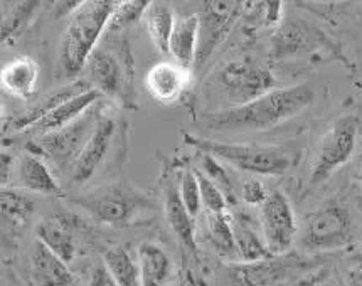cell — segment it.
Returning <instances> with one entry per match:
<instances>
[{"instance_id":"17","label":"cell","mask_w":362,"mask_h":286,"mask_svg":"<svg viewBox=\"0 0 362 286\" xmlns=\"http://www.w3.org/2000/svg\"><path fill=\"white\" fill-rule=\"evenodd\" d=\"M191 81V69H185L177 63H157L150 68L145 76V86L148 93L158 103H174L187 90Z\"/></svg>"},{"instance_id":"33","label":"cell","mask_w":362,"mask_h":286,"mask_svg":"<svg viewBox=\"0 0 362 286\" xmlns=\"http://www.w3.org/2000/svg\"><path fill=\"white\" fill-rule=\"evenodd\" d=\"M196 175L197 180H199L202 208L206 209V213H226L228 199L218 184L199 170H196Z\"/></svg>"},{"instance_id":"18","label":"cell","mask_w":362,"mask_h":286,"mask_svg":"<svg viewBox=\"0 0 362 286\" xmlns=\"http://www.w3.org/2000/svg\"><path fill=\"white\" fill-rule=\"evenodd\" d=\"M2 236L4 243L16 246L33 218L36 202L19 189L2 187Z\"/></svg>"},{"instance_id":"2","label":"cell","mask_w":362,"mask_h":286,"mask_svg":"<svg viewBox=\"0 0 362 286\" xmlns=\"http://www.w3.org/2000/svg\"><path fill=\"white\" fill-rule=\"evenodd\" d=\"M83 79L103 98L125 109H136L135 63L125 37H108L98 44L83 69Z\"/></svg>"},{"instance_id":"5","label":"cell","mask_w":362,"mask_h":286,"mask_svg":"<svg viewBox=\"0 0 362 286\" xmlns=\"http://www.w3.org/2000/svg\"><path fill=\"white\" fill-rule=\"evenodd\" d=\"M185 143L219 162L255 175H284L297 164V153L281 145L228 143L201 136L184 135Z\"/></svg>"},{"instance_id":"20","label":"cell","mask_w":362,"mask_h":286,"mask_svg":"<svg viewBox=\"0 0 362 286\" xmlns=\"http://www.w3.org/2000/svg\"><path fill=\"white\" fill-rule=\"evenodd\" d=\"M163 213L165 219L174 232L182 249L189 251L192 256H199V248H197L196 239V226H194V218L185 209L182 199H180L179 187L167 186L163 192Z\"/></svg>"},{"instance_id":"36","label":"cell","mask_w":362,"mask_h":286,"mask_svg":"<svg viewBox=\"0 0 362 286\" xmlns=\"http://www.w3.org/2000/svg\"><path fill=\"white\" fill-rule=\"evenodd\" d=\"M344 283L346 286H362V254L349 263L344 273Z\"/></svg>"},{"instance_id":"38","label":"cell","mask_w":362,"mask_h":286,"mask_svg":"<svg viewBox=\"0 0 362 286\" xmlns=\"http://www.w3.org/2000/svg\"><path fill=\"white\" fill-rule=\"evenodd\" d=\"M11 165H12V157H8L6 152L2 153V186L6 187L7 184V172L11 170Z\"/></svg>"},{"instance_id":"28","label":"cell","mask_w":362,"mask_h":286,"mask_svg":"<svg viewBox=\"0 0 362 286\" xmlns=\"http://www.w3.org/2000/svg\"><path fill=\"white\" fill-rule=\"evenodd\" d=\"M144 22L156 49L160 51L162 54H169L172 30L175 25L174 11L167 7L165 4L150 2Z\"/></svg>"},{"instance_id":"31","label":"cell","mask_w":362,"mask_h":286,"mask_svg":"<svg viewBox=\"0 0 362 286\" xmlns=\"http://www.w3.org/2000/svg\"><path fill=\"white\" fill-rule=\"evenodd\" d=\"M148 6L150 2H147V0H125V2H118L117 8H115L112 17H110L107 32L120 34L122 30L140 22L145 17Z\"/></svg>"},{"instance_id":"22","label":"cell","mask_w":362,"mask_h":286,"mask_svg":"<svg viewBox=\"0 0 362 286\" xmlns=\"http://www.w3.org/2000/svg\"><path fill=\"white\" fill-rule=\"evenodd\" d=\"M199 14L182 16L175 19L174 30H172L169 54L174 63L191 69L196 66L197 46H199Z\"/></svg>"},{"instance_id":"13","label":"cell","mask_w":362,"mask_h":286,"mask_svg":"<svg viewBox=\"0 0 362 286\" xmlns=\"http://www.w3.org/2000/svg\"><path fill=\"white\" fill-rule=\"evenodd\" d=\"M118 130H120V126L115 118L101 114L98 125H96L85 150L81 152L71 172L73 182L85 184L95 177L96 172L105 165L113 150V142L118 138Z\"/></svg>"},{"instance_id":"4","label":"cell","mask_w":362,"mask_h":286,"mask_svg":"<svg viewBox=\"0 0 362 286\" xmlns=\"http://www.w3.org/2000/svg\"><path fill=\"white\" fill-rule=\"evenodd\" d=\"M322 268L319 256L290 251L258 263L228 265V281L231 286H310Z\"/></svg>"},{"instance_id":"30","label":"cell","mask_w":362,"mask_h":286,"mask_svg":"<svg viewBox=\"0 0 362 286\" xmlns=\"http://www.w3.org/2000/svg\"><path fill=\"white\" fill-rule=\"evenodd\" d=\"M11 8H2V29L0 37L2 42H14L21 37L25 28L33 22L39 12L41 2H12L8 4Z\"/></svg>"},{"instance_id":"19","label":"cell","mask_w":362,"mask_h":286,"mask_svg":"<svg viewBox=\"0 0 362 286\" xmlns=\"http://www.w3.org/2000/svg\"><path fill=\"white\" fill-rule=\"evenodd\" d=\"M41 66L29 56H19L4 64L0 81L7 95L17 100L28 101L36 95Z\"/></svg>"},{"instance_id":"12","label":"cell","mask_w":362,"mask_h":286,"mask_svg":"<svg viewBox=\"0 0 362 286\" xmlns=\"http://www.w3.org/2000/svg\"><path fill=\"white\" fill-rule=\"evenodd\" d=\"M246 2L233 0H213L202 4L199 14V46H197L196 66H204L216 49L226 41L233 25L245 12Z\"/></svg>"},{"instance_id":"39","label":"cell","mask_w":362,"mask_h":286,"mask_svg":"<svg viewBox=\"0 0 362 286\" xmlns=\"http://www.w3.org/2000/svg\"><path fill=\"white\" fill-rule=\"evenodd\" d=\"M357 180L362 184V167L359 169V172H357Z\"/></svg>"},{"instance_id":"6","label":"cell","mask_w":362,"mask_h":286,"mask_svg":"<svg viewBox=\"0 0 362 286\" xmlns=\"http://www.w3.org/2000/svg\"><path fill=\"white\" fill-rule=\"evenodd\" d=\"M69 201L78 208L85 209L95 221L115 229L132 226L140 215L156 209V202L148 193L127 182H115L91 189Z\"/></svg>"},{"instance_id":"15","label":"cell","mask_w":362,"mask_h":286,"mask_svg":"<svg viewBox=\"0 0 362 286\" xmlns=\"http://www.w3.org/2000/svg\"><path fill=\"white\" fill-rule=\"evenodd\" d=\"M36 234L39 243L46 246L68 265L76 256V218L74 215H46L39 221Z\"/></svg>"},{"instance_id":"35","label":"cell","mask_w":362,"mask_h":286,"mask_svg":"<svg viewBox=\"0 0 362 286\" xmlns=\"http://www.w3.org/2000/svg\"><path fill=\"white\" fill-rule=\"evenodd\" d=\"M90 286H118V283L108 271V268L105 266V263H98L91 270Z\"/></svg>"},{"instance_id":"21","label":"cell","mask_w":362,"mask_h":286,"mask_svg":"<svg viewBox=\"0 0 362 286\" xmlns=\"http://www.w3.org/2000/svg\"><path fill=\"white\" fill-rule=\"evenodd\" d=\"M30 273L37 286H74V276L68 263L37 241L30 256Z\"/></svg>"},{"instance_id":"37","label":"cell","mask_w":362,"mask_h":286,"mask_svg":"<svg viewBox=\"0 0 362 286\" xmlns=\"http://www.w3.org/2000/svg\"><path fill=\"white\" fill-rule=\"evenodd\" d=\"M175 286H202V285L191 270H185L182 275H180V278Z\"/></svg>"},{"instance_id":"26","label":"cell","mask_w":362,"mask_h":286,"mask_svg":"<svg viewBox=\"0 0 362 286\" xmlns=\"http://www.w3.org/2000/svg\"><path fill=\"white\" fill-rule=\"evenodd\" d=\"M207 243L228 265L240 263L233 219L226 213H207Z\"/></svg>"},{"instance_id":"29","label":"cell","mask_w":362,"mask_h":286,"mask_svg":"<svg viewBox=\"0 0 362 286\" xmlns=\"http://www.w3.org/2000/svg\"><path fill=\"white\" fill-rule=\"evenodd\" d=\"M105 266L112 273L118 286H144L139 259L132 256L130 251L122 244H113L105 251Z\"/></svg>"},{"instance_id":"27","label":"cell","mask_w":362,"mask_h":286,"mask_svg":"<svg viewBox=\"0 0 362 286\" xmlns=\"http://www.w3.org/2000/svg\"><path fill=\"white\" fill-rule=\"evenodd\" d=\"M139 265L144 286H165L174 270L167 251L148 241L139 246Z\"/></svg>"},{"instance_id":"7","label":"cell","mask_w":362,"mask_h":286,"mask_svg":"<svg viewBox=\"0 0 362 286\" xmlns=\"http://www.w3.org/2000/svg\"><path fill=\"white\" fill-rule=\"evenodd\" d=\"M300 249L310 256L332 253L354 243V222L341 202H327L303 221L298 231Z\"/></svg>"},{"instance_id":"1","label":"cell","mask_w":362,"mask_h":286,"mask_svg":"<svg viewBox=\"0 0 362 286\" xmlns=\"http://www.w3.org/2000/svg\"><path fill=\"white\" fill-rule=\"evenodd\" d=\"M315 93L308 85L276 88L262 98L236 108L202 113L199 125L213 131H262L291 120L312 105Z\"/></svg>"},{"instance_id":"34","label":"cell","mask_w":362,"mask_h":286,"mask_svg":"<svg viewBox=\"0 0 362 286\" xmlns=\"http://www.w3.org/2000/svg\"><path fill=\"white\" fill-rule=\"evenodd\" d=\"M268 196H270V192L267 191L262 180L258 179L246 180L241 186V199L248 205H258V208H262L263 202L268 199Z\"/></svg>"},{"instance_id":"16","label":"cell","mask_w":362,"mask_h":286,"mask_svg":"<svg viewBox=\"0 0 362 286\" xmlns=\"http://www.w3.org/2000/svg\"><path fill=\"white\" fill-rule=\"evenodd\" d=\"M324 39V34L298 19H286L275 30L272 42V54L276 59L302 56L313 51Z\"/></svg>"},{"instance_id":"32","label":"cell","mask_w":362,"mask_h":286,"mask_svg":"<svg viewBox=\"0 0 362 286\" xmlns=\"http://www.w3.org/2000/svg\"><path fill=\"white\" fill-rule=\"evenodd\" d=\"M179 193L182 199L185 209L194 219L197 218L202 209V197H201V187L199 180H197L196 170L185 169L180 175L179 180Z\"/></svg>"},{"instance_id":"24","label":"cell","mask_w":362,"mask_h":286,"mask_svg":"<svg viewBox=\"0 0 362 286\" xmlns=\"http://www.w3.org/2000/svg\"><path fill=\"white\" fill-rule=\"evenodd\" d=\"M101 98H103V96H101L98 91L88 90L85 93L74 96V98L66 101V103L61 105V107H57L54 112H51L46 118H42V120L36 123V125H34L29 131L37 136V135H44V133H49V131L63 129V126L69 125V123H73L74 120H78L81 114H85L88 109L95 107L96 103H100Z\"/></svg>"},{"instance_id":"3","label":"cell","mask_w":362,"mask_h":286,"mask_svg":"<svg viewBox=\"0 0 362 286\" xmlns=\"http://www.w3.org/2000/svg\"><path fill=\"white\" fill-rule=\"evenodd\" d=\"M118 2L113 0H86L81 2L66 24L61 41L59 61L66 78L78 79L85 66L98 47L103 32H107L110 17Z\"/></svg>"},{"instance_id":"11","label":"cell","mask_w":362,"mask_h":286,"mask_svg":"<svg viewBox=\"0 0 362 286\" xmlns=\"http://www.w3.org/2000/svg\"><path fill=\"white\" fill-rule=\"evenodd\" d=\"M259 226L273 256L290 253L298 239V224L290 199L281 191L270 192L259 208Z\"/></svg>"},{"instance_id":"10","label":"cell","mask_w":362,"mask_h":286,"mask_svg":"<svg viewBox=\"0 0 362 286\" xmlns=\"http://www.w3.org/2000/svg\"><path fill=\"white\" fill-rule=\"evenodd\" d=\"M216 83L231 107L236 108L276 90V79L268 68L250 59L231 61L216 73Z\"/></svg>"},{"instance_id":"25","label":"cell","mask_w":362,"mask_h":286,"mask_svg":"<svg viewBox=\"0 0 362 286\" xmlns=\"http://www.w3.org/2000/svg\"><path fill=\"white\" fill-rule=\"evenodd\" d=\"M233 229H235V239L240 263H258L263 259L272 258V251L264 243L263 234L253 226V221L248 214L240 213L231 215Z\"/></svg>"},{"instance_id":"14","label":"cell","mask_w":362,"mask_h":286,"mask_svg":"<svg viewBox=\"0 0 362 286\" xmlns=\"http://www.w3.org/2000/svg\"><path fill=\"white\" fill-rule=\"evenodd\" d=\"M88 90H93V88L83 78L66 83V85L44 95L42 98H39L36 103L30 105L22 113L16 114L11 123H8L7 129H11V131H29L36 123L41 121L42 118H46L51 112H54L57 107H61L66 101L85 93Z\"/></svg>"},{"instance_id":"8","label":"cell","mask_w":362,"mask_h":286,"mask_svg":"<svg viewBox=\"0 0 362 286\" xmlns=\"http://www.w3.org/2000/svg\"><path fill=\"white\" fill-rule=\"evenodd\" d=\"M101 107L96 103L85 114L74 120L63 129L49 131V133L37 135L33 142H29L30 153L47 158L52 165L59 170L73 172L79 155L85 150L88 140L101 118Z\"/></svg>"},{"instance_id":"9","label":"cell","mask_w":362,"mask_h":286,"mask_svg":"<svg viewBox=\"0 0 362 286\" xmlns=\"http://www.w3.org/2000/svg\"><path fill=\"white\" fill-rule=\"evenodd\" d=\"M359 136V120L356 114H342L322 136L312 164L308 184L319 187L329 180L341 167L351 160Z\"/></svg>"},{"instance_id":"23","label":"cell","mask_w":362,"mask_h":286,"mask_svg":"<svg viewBox=\"0 0 362 286\" xmlns=\"http://www.w3.org/2000/svg\"><path fill=\"white\" fill-rule=\"evenodd\" d=\"M17 186L39 196H56L61 187L49 167L36 153H25L17 165Z\"/></svg>"}]
</instances>
